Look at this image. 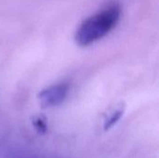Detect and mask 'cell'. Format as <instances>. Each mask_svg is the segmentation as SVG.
Segmentation results:
<instances>
[{"label": "cell", "instance_id": "1", "mask_svg": "<svg viewBox=\"0 0 159 158\" xmlns=\"http://www.w3.org/2000/svg\"><path fill=\"white\" fill-rule=\"evenodd\" d=\"M120 6L112 3L86 18L76 28L75 41L80 47L90 46L106 36L118 23Z\"/></svg>", "mask_w": 159, "mask_h": 158}, {"label": "cell", "instance_id": "2", "mask_svg": "<svg viewBox=\"0 0 159 158\" xmlns=\"http://www.w3.org/2000/svg\"><path fill=\"white\" fill-rule=\"evenodd\" d=\"M69 84L66 82H61L51 85L42 89L37 98L44 108H52L61 105L67 98L69 93Z\"/></svg>", "mask_w": 159, "mask_h": 158}, {"label": "cell", "instance_id": "3", "mask_svg": "<svg viewBox=\"0 0 159 158\" xmlns=\"http://www.w3.org/2000/svg\"><path fill=\"white\" fill-rule=\"evenodd\" d=\"M124 113H125V108L123 106H118L116 109H114L112 112H110L104 119V123H103L104 130L107 131L113 129L120 121Z\"/></svg>", "mask_w": 159, "mask_h": 158}, {"label": "cell", "instance_id": "4", "mask_svg": "<svg viewBox=\"0 0 159 158\" xmlns=\"http://www.w3.org/2000/svg\"><path fill=\"white\" fill-rule=\"evenodd\" d=\"M33 126L39 134H45L48 130L46 118L42 115H37L33 118Z\"/></svg>", "mask_w": 159, "mask_h": 158}]
</instances>
